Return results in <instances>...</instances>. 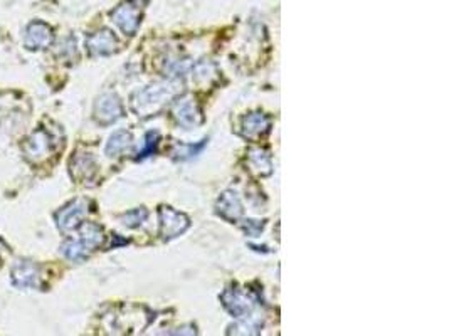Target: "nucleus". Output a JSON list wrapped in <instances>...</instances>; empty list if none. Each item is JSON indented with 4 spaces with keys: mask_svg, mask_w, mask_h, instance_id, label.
Here are the masks:
<instances>
[{
    "mask_svg": "<svg viewBox=\"0 0 449 336\" xmlns=\"http://www.w3.org/2000/svg\"><path fill=\"white\" fill-rule=\"evenodd\" d=\"M249 165L256 174L261 177L269 175L273 172V163H271V155L266 150L256 148V150L249 152Z\"/></svg>",
    "mask_w": 449,
    "mask_h": 336,
    "instance_id": "obj_16",
    "label": "nucleus"
},
{
    "mask_svg": "<svg viewBox=\"0 0 449 336\" xmlns=\"http://www.w3.org/2000/svg\"><path fill=\"white\" fill-rule=\"evenodd\" d=\"M217 214L229 222H236L242 216V204L237 194L224 192L217 200Z\"/></svg>",
    "mask_w": 449,
    "mask_h": 336,
    "instance_id": "obj_14",
    "label": "nucleus"
},
{
    "mask_svg": "<svg viewBox=\"0 0 449 336\" xmlns=\"http://www.w3.org/2000/svg\"><path fill=\"white\" fill-rule=\"evenodd\" d=\"M54 34L53 29L48 24L41 21H34L27 26L26 31V46L31 51H37V49H46L53 44Z\"/></svg>",
    "mask_w": 449,
    "mask_h": 336,
    "instance_id": "obj_8",
    "label": "nucleus"
},
{
    "mask_svg": "<svg viewBox=\"0 0 449 336\" xmlns=\"http://www.w3.org/2000/svg\"><path fill=\"white\" fill-rule=\"evenodd\" d=\"M147 210L145 209H135L132 210V212L125 214L123 217H121V221H123V224L126 227H137L140 226V224L145 222V219H147Z\"/></svg>",
    "mask_w": 449,
    "mask_h": 336,
    "instance_id": "obj_19",
    "label": "nucleus"
},
{
    "mask_svg": "<svg viewBox=\"0 0 449 336\" xmlns=\"http://www.w3.org/2000/svg\"><path fill=\"white\" fill-rule=\"evenodd\" d=\"M105 237H103V229L96 224H84L81 229V236L78 239L68 241L63 244V254L66 256L68 259L74 261V263H79V261H84L88 256L91 254L96 247L101 246V242Z\"/></svg>",
    "mask_w": 449,
    "mask_h": 336,
    "instance_id": "obj_2",
    "label": "nucleus"
},
{
    "mask_svg": "<svg viewBox=\"0 0 449 336\" xmlns=\"http://www.w3.org/2000/svg\"><path fill=\"white\" fill-rule=\"evenodd\" d=\"M39 276V268L29 261H19L12 268V283L17 288H37Z\"/></svg>",
    "mask_w": 449,
    "mask_h": 336,
    "instance_id": "obj_11",
    "label": "nucleus"
},
{
    "mask_svg": "<svg viewBox=\"0 0 449 336\" xmlns=\"http://www.w3.org/2000/svg\"><path fill=\"white\" fill-rule=\"evenodd\" d=\"M214 78H216V68H214L212 64L200 63L195 66V79H197L199 83L210 81V79Z\"/></svg>",
    "mask_w": 449,
    "mask_h": 336,
    "instance_id": "obj_20",
    "label": "nucleus"
},
{
    "mask_svg": "<svg viewBox=\"0 0 449 336\" xmlns=\"http://www.w3.org/2000/svg\"><path fill=\"white\" fill-rule=\"evenodd\" d=\"M269 128H271V120L264 113H259L258 111V113H249L247 116H244V120H242L241 133L244 138L256 142V140L264 137V135L269 132Z\"/></svg>",
    "mask_w": 449,
    "mask_h": 336,
    "instance_id": "obj_10",
    "label": "nucleus"
},
{
    "mask_svg": "<svg viewBox=\"0 0 449 336\" xmlns=\"http://www.w3.org/2000/svg\"><path fill=\"white\" fill-rule=\"evenodd\" d=\"M158 140H160V135H158L157 132H150L147 135V145H145V148L142 150V153H140V158H145V157L152 155V153L157 150Z\"/></svg>",
    "mask_w": 449,
    "mask_h": 336,
    "instance_id": "obj_21",
    "label": "nucleus"
},
{
    "mask_svg": "<svg viewBox=\"0 0 449 336\" xmlns=\"http://www.w3.org/2000/svg\"><path fill=\"white\" fill-rule=\"evenodd\" d=\"M242 227H244L247 236L256 237V236H259L261 232H263L264 224L259 222V221H246V224H242Z\"/></svg>",
    "mask_w": 449,
    "mask_h": 336,
    "instance_id": "obj_22",
    "label": "nucleus"
},
{
    "mask_svg": "<svg viewBox=\"0 0 449 336\" xmlns=\"http://www.w3.org/2000/svg\"><path fill=\"white\" fill-rule=\"evenodd\" d=\"M182 84L179 81L155 83L152 86L138 91L133 98L132 106L138 116H152L167 106L168 101L175 100L180 95Z\"/></svg>",
    "mask_w": 449,
    "mask_h": 336,
    "instance_id": "obj_1",
    "label": "nucleus"
},
{
    "mask_svg": "<svg viewBox=\"0 0 449 336\" xmlns=\"http://www.w3.org/2000/svg\"><path fill=\"white\" fill-rule=\"evenodd\" d=\"M205 142L207 140H202L199 145H175V158H180V160H187V158H192L195 155H199L202 152V148L205 147Z\"/></svg>",
    "mask_w": 449,
    "mask_h": 336,
    "instance_id": "obj_18",
    "label": "nucleus"
},
{
    "mask_svg": "<svg viewBox=\"0 0 449 336\" xmlns=\"http://www.w3.org/2000/svg\"><path fill=\"white\" fill-rule=\"evenodd\" d=\"M222 303L226 306V310L231 313L236 318H246L252 310V301L251 298H247V294L237 291V289H227L222 294Z\"/></svg>",
    "mask_w": 449,
    "mask_h": 336,
    "instance_id": "obj_9",
    "label": "nucleus"
},
{
    "mask_svg": "<svg viewBox=\"0 0 449 336\" xmlns=\"http://www.w3.org/2000/svg\"><path fill=\"white\" fill-rule=\"evenodd\" d=\"M189 219L184 214L175 212L170 207L160 209V234L165 241L174 239V237L184 234L189 229Z\"/></svg>",
    "mask_w": 449,
    "mask_h": 336,
    "instance_id": "obj_4",
    "label": "nucleus"
},
{
    "mask_svg": "<svg viewBox=\"0 0 449 336\" xmlns=\"http://www.w3.org/2000/svg\"><path fill=\"white\" fill-rule=\"evenodd\" d=\"M96 174V162L88 153H79L71 162V175L79 182L90 180Z\"/></svg>",
    "mask_w": 449,
    "mask_h": 336,
    "instance_id": "obj_15",
    "label": "nucleus"
},
{
    "mask_svg": "<svg viewBox=\"0 0 449 336\" xmlns=\"http://www.w3.org/2000/svg\"><path fill=\"white\" fill-rule=\"evenodd\" d=\"M111 19L126 36H133L140 26V9L132 2H123L111 12Z\"/></svg>",
    "mask_w": 449,
    "mask_h": 336,
    "instance_id": "obj_6",
    "label": "nucleus"
},
{
    "mask_svg": "<svg viewBox=\"0 0 449 336\" xmlns=\"http://www.w3.org/2000/svg\"><path fill=\"white\" fill-rule=\"evenodd\" d=\"M86 46L91 56H108L115 53L118 41H116L113 32L108 29H103L100 32H96V34H93L90 39H88Z\"/></svg>",
    "mask_w": 449,
    "mask_h": 336,
    "instance_id": "obj_12",
    "label": "nucleus"
},
{
    "mask_svg": "<svg viewBox=\"0 0 449 336\" xmlns=\"http://www.w3.org/2000/svg\"><path fill=\"white\" fill-rule=\"evenodd\" d=\"M53 138L49 137V133L46 130H37L36 133H32L24 143V152L27 158L31 160L39 162L44 160L46 157H49V153L53 152Z\"/></svg>",
    "mask_w": 449,
    "mask_h": 336,
    "instance_id": "obj_7",
    "label": "nucleus"
},
{
    "mask_svg": "<svg viewBox=\"0 0 449 336\" xmlns=\"http://www.w3.org/2000/svg\"><path fill=\"white\" fill-rule=\"evenodd\" d=\"M121 116H123V105H121L118 96L108 93V95L98 98V101L95 103V118L98 123L111 125L116 120H120Z\"/></svg>",
    "mask_w": 449,
    "mask_h": 336,
    "instance_id": "obj_5",
    "label": "nucleus"
},
{
    "mask_svg": "<svg viewBox=\"0 0 449 336\" xmlns=\"http://www.w3.org/2000/svg\"><path fill=\"white\" fill-rule=\"evenodd\" d=\"M130 145H132V135L128 132H116L111 135L108 145H106V155L118 157L126 148H130Z\"/></svg>",
    "mask_w": 449,
    "mask_h": 336,
    "instance_id": "obj_17",
    "label": "nucleus"
},
{
    "mask_svg": "<svg viewBox=\"0 0 449 336\" xmlns=\"http://www.w3.org/2000/svg\"><path fill=\"white\" fill-rule=\"evenodd\" d=\"M88 214V202L86 200H74L64 209H61L56 214V222L63 232H71L74 229L81 226V221Z\"/></svg>",
    "mask_w": 449,
    "mask_h": 336,
    "instance_id": "obj_3",
    "label": "nucleus"
},
{
    "mask_svg": "<svg viewBox=\"0 0 449 336\" xmlns=\"http://www.w3.org/2000/svg\"><path fill=\"white\" fill-rule=\"evenodd\" d=\"M174 115L177 121L185 128H194L202 123V111L192 100H182L175 105Z\"/></svg>",
    "mask_w": 449,
    "mask_h": 336,
    "instance_id": "obj_13",
    "label": "nucleus"
}]
</instances>
